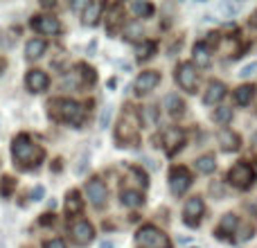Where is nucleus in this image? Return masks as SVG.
<instances>
[{
	"instance_id": "1",
	"label": "nucleus",
	"mask_w": 257,
	"mask_h": 248,
	"mask_svg": "<svg viewBox=\"0 0 257 248\" xmlns=\"http://www.w3.org/2000/svg\"><path fill=\"white\" fill-rule=\"evenodd\" d=\"M12 156H14V160H16L21 167L36 169L41 163H43L45 151H43V147L36 145L27 133H21V136H16L14 138V142H12Z\"/></svg>"
},
{
	"instance_id": "2",
	"label": "nucleus",
	"mask_w": 257,
	"mask_h": 248,
	"mask_svg": "<svg viewBox=\"0 0 257 248\" xmlns=\"http://www.w3.org/2000/svg\"><path fill=\"white\" fill-rule=\"evenodd\" d=\"M50 115L59 122H66L70 127H81L86 117V111L75 99H52L50 102Z\"/></svg>"
},
{
	"instance_id": "3",
	"label": "nucleus",
	"mask_w": 257,
	"mask_h": 248,
	"mask_svg": "<svg viewBox=\"0 0 257 248\" xmlns=\"http://www.w3.org/2000/svg\"><path fill=\"white\" fill-rule=\"evenodd\" d=\"M136 244L140 248H169V237L156 226H142L136 232Z\"/></svg>"
},
{
	"instance_id": "4",
	"label": "nucleus",
	"mask_w": 257,
	"mask_h": 248,
	"mask_svg": "<svg viewBox=\"0 0 257 248\" xmlns=\"http://www.w3.org/2000/svg\"><path fill=\"white\" fill-rule=\"evenodd\" d=\"M70 235L77 246H88L90 241L95 239V228H93V223L86 221V219H77L70 226Z\"/></svg>"
},
{
	"instance_id": "5",
	"label": "nucleus",
	"mask_w": 257,
	"mask_h": 248,
	"mask_svg": "<svg viewBox=\"0 0 257 248\" xmlns=\"http://www.w3.org/2000/svg\"><path fill=\"white\" fill-rule=\"evenodd\" d=\"M176 81H178V86H181L183 90L194 93L196 86H199V72L194 70L192 63H181L178 70H176Z\"/></svg>"
},
{
	"instance_id": "6",
	"label": "nucleus",
	"mask_w": 257,
	"mask_h": 248,
	"mask_svg": "<svg viewBox=\"0 0 257 248\" xmlns=\"http://www.w3.org/2000/svg\"><path fill=\"white\" fill-rule=\"evenodd\" d=\"M228 181H230V185L239 187V190L250 187V183H253V169H250V165H246V163L235 165V167L228 172Z\"/></svg>"
},
{
	"instance_id": "7",
	"label": "nucleus",
	"mask_w": 257,
	"mask_h": 248,
	"mask_svg": "<svg viewBox=\"0 0 257 248\" xmlns=\"http://www.w3.org/2000/svg\"><path fill=\"white\" fill-rule=\"evenodd\" d=\"M190 185H192V174L187 172L185 167H174L172 172H169V190H172L174 194L187 192Z\"/></svg>"
},
{
	"instance_id": "8",
	"label": "nucleus",
	"mask_w": 257,
	"mask_h": 248,
	"mask_svg": "<svg viewBox=\"0 0 257 248\" xmlns=\"http://www.w3.org/2000/svg\"><path fill=\"white\" fill-rule=\"evenodd\" d=\"M86 194H88L90 203H93L95 208H104V205H106L108 190H106V185H104V181H99V178H93V181L86 183Z\"/></svg>"
},
{
	"instance_id": "9",
	"label": "nucleus",
	"mask_w": 257,
	"mask_h": 248,
	"mask_svg": "<svg viewBox=\"0 0 257 248\" xmlns=\"http://www.w3.org/2000/svg\"><path fill=\"white\" fill-rule=\"evenodd\" d=\"M32 27H34L39 34H45V36H54L61 32V23L54 16H45V14H39V16L32 18Z\"/></svg>"
},
{
	"instance_id": "10",
	"label": "nucleus",
	"mask_w": 257,
	"mask_h": 248,
	"mask_svg": "<svg viewBox=\"0 0 257 248\" xmlns=\"http://www.w3.org/2000/svg\"><path fill=\"white\" fill-rule=\"evenodd\" d=\"M160 84V75L156 70H145L140 77L136 79V95H147L149 90H154L156 86Z\"/></svg>"
},
{
	"instance_id": "11",
	"label": "nucleus",
	"mask_w": 257,
	"mask_h": 248,
	"mask_svg": "<svg viewBox=\"0 0 257 248\" xmlns=\"http://www.w3.org/2000/svg\"><path fill=\"white\" fill-rule=\"evenodd\" d=\"M203 210H205V205H203L201 196H194V199L187 201L185 203V223L187 226H196L199 219L203 217Z\"/></svg>"
},
{
	"instance_id": "12",
	"label": "nucleus",
	"mask_w": 257,
	"mask_h": 248,
	"mask_svg": "<svg viewBox=\"0 0 257 248\" xmlns=\"http://www.w3.org/2000/svg\"><path fill=\"white\" fill-rule=\"evenodd\" d=\"M25 84L32 93H43V90H48V86H50V77L45 75L43 70H30L25 77Z\"/></svg>"
},
{
	"instance_id": "13",
	"label": "nucleus",
	"mask_w": 257,
	"mask_h": 248,
	"mask_svg": "<svg viewBox=\"0 0 257 248\" xmlns=\"http://www.w3.org/2000/svg\"><path fill=\"white\" fill-rule=\"evenodd\" d=\"M165 145H167V154L174 156L185 145V131L176 127H169V131H165Z\"/></svg>"
},
{
	"instance_id": "14",
	"label": "nucleus",
	"mask_w": 257,
	"mask_h": 248,
	"mask_svg": "<svg viewBox=\"0 0 257 248\" xmlns=\"http://www.w3.org/2000/svg\"><path fill=\"white\" fill-rule=\"evenodd\" d=\"M128 113H124V117L120 120V124H117V131H115V138L122 142V147H126L128 142H136L138 140V133H136V127H131L128 124Z\"/></svg>"
},
{
	"instance_id": "15",
	"label": "nucleus",
	"mask_w": 257,
	"mask_h": 248,
	"mask_svg": "<svg viewBox=\"0 0 257 248\" xmlns=\"http://www.w3.org/2000/svg\"><path fill=\"white\" fill-rule=\"evenodd\" d=\"M223 95H226V86H223V81L212 79L208 84V90H205V95H203V104H217V102H221Z\"/></svg>"
},
{
	"instance_id": "16",
	"label": "nucleus",
	"mask_w": 257,
	"mask_h": 248,
	"mask_svg": "<svg viewBox=\"0 0 257 248\" xmlns=\"http://www.w3.org/2000/svg\"><path fill=\"white\" fill-rule=\"evenodd\" d=\"M219 142H221L223 151H235V149H239V145H241L239 136H237L235 131H230V129H223V131L219 133Z\"/></svg>"
},
{
	"instance_id": "17",
	"label": "nucleus",
	"mask_w": 257,
	"mask_h": 248,
	"mask_svg": "<svg viewBox=\"0 0 257 248\" xmlns=\"http://www.w3.org/2000/svg\"><path fill=\"white\" fill-rule=\"evenodd\" d=\"M45 48H48V43H45L43 39H32V41H27V45H25V57H27V59H41V57H43V52H45Z\"/></svg>"
},
{
	"instance_id": "18",
	"label": "nucleus",
	"mask_w": 257,
	"mask_h": 248,
	"mask_svg": "<svg viewBox=\"0 0 257 248\" xmlns=\"http://www.w3.org/2000/svg\"><path fill=\"white\" fill-rule=\"evenodd\" d=\"M81 208H84V201H81L79 192H77V190L68 192V196H66V212L72 217V214H79Z\"/></svg>"
},
{
	"instance_id": "19",
	"label": "nucleus",
	"mask_w": 257,
	"mask_h": 248,
	"mask_svg": "<svg viewBox=\"0 0 257 248\" xmlns=\"http://www.w3.org/2000/svg\"><path fill=\"white\" fill-rule=\"evenodd\" d=\"M253 97H255V86H250V84L239 86L235 93V102L241 104V106H248V104L253 102Z\"/></svg>"
},
{
	"instance_id": "20",
	"label": "nucleus",
	"mask_w": 257,
	"mask_h": 248,
	"mask_svg": "<svg viewBox=\"0 0 257 248\" xmlns=\"http://www.w3.org/2000/svg\"><path fill=\"white\" fill-rule=\"evenodd\" d=\"M165 106H167V111L172 113L174 117L183 115V108H185V104H183V99L178 97L176 93H169L167 97H165Z\"/></svg>"
},
{
	"instance_id": "21",
	"label": "nucleus",
	"mask_w": 257,
	"mask_h": 248,
	"mask_svg": "<svg viewBox=\"0 0 257 248\" xmlns=\"http://www.w3.org/2000/svg\"><path fill=\"white\" fill-rule=\"evenodd\" d=\"M102 9H104L102 3H88V7H86V12H84V23L86 25H95L97 18H99V14H102Z\"/></svg>"
},
{
	"instance_id": "22",
	"label": "nucleus",
	"mask_w": 257,
	"mask_h": 248,
	"mask_svg": "<svg viewBox=\"0 0 257 248\" xmlns=\"http://www.w3.org/2000/svg\"><path fill=\"white\" fill-rule=\"evenodd\" d=\"M194 61L199 63L201 68H205L210 63V50L205 43H196L194 45Z\"/></svg>"
},
{
	"instance_id": "23",
	"label": "nucleus",
	"mask_w": 257,
	"mask_h": 248,
	"mask_svg": "<svg viewBox=\"0 0 257 248\" xmlns=\"http://www.w3.org/2000/svg\"><path fill=\"white\" fill-rule=\"evenodd\" d=\"M196 169H199L201 174H212L214 169H217V163H214V156H201L199 160H196Z\"/></svg>"
},
{
	"instance_id": "24",
	"label": "nucleus",
	"mask_w": 257,
	"mask_h": 248,
	"mask_svg": "<svg viewBox=\"0 0 257 248\" xmlns=\"http://www.w3.org/2000/svg\"><path fill=\"white\" fill-rule=\"evenodd\" d=\"M154 52H156V43H151V41H142V43L136 45V57L140 59V61L149 59Z\"/></svg>"
},
{
	"instance_id": "25",
	"label": "nucleus",
	"mask_w": 257,
	"mask_h": 248,
	"mask_svg": "<svg viewBox=\"0 0 257 248\" xmlns=\"http://www.w3.org/2000/svg\"><path fill=\"white\" fill-rule=\"evenodd\" d=\"M122 203H124L126 208H138V205H142V196H140V192L124 190V192H122Z\"/></svg>"
},
{
	"instance_id": "26",
	"label": "nucleus",
	"mask_w": 257,
	"mask_h": 248,
	"mask_svg": "<svg viewBox=\"0 0 257 248\" xmlns=\"http://www.w3.org/2000/svg\"><path fill=\"white\" fill-rule=\"evenodd\" d=\"M131 12L136 14L138 18H147L154 14V5L149 3H131Z\"/></svg>"
},
{
	"instance_id": "27",
	"label": "nucleus",
	"mask_w": 257,
	"mask_h": 248,
	"mask_svg": "<svg viewBox=\"0 0 257 248\" xmlns=\"http://www.w3.org/2000/svg\"><path fill=\"white\" fill-rule=\"evenodd\" d=\"M232 120V111L228 106H219L217 111H214V122L221 124V127H228Z\"/></svg>"
},
{
	"instance_id": "28",
	"label": "nucleus",
	"mask_w": 257,
	"mask_h": 248,
	"mask_svg": "<svg viewBox=\"0 0 257 248\" xmlns=\"http://www.w3.org/2000/svg\"><path fill=\"white\" fill-rule=\"evenodd\" d=\"M237 217L235 214H226V217L221 219V226H219V237H223V232H232L237 228Z\"/></svg>"
},
{
	"instance_id": "29",
	"label": "nucleus",
	"mask_w": 257,
	"mask_h": 248,
	"mask_svg": "<svg viewBox=\"0 0 257 248\" xmlns=\"http://www.w3.org/2000/svg\"><path fill=\"white\" fill-rule=\"evenodd\" d=\"M142 122H145V127L156 124V122H158V111H156L154 106H145V108H142Z\"/></svg>"
},
{
	"instance_id": "30",
	"label": "nucleus",
	"mask_w": 257,
	"mask_h": 248,
	"mask_svg": "<svg viewBox=\"0 0 257 248\" xmlns=\"http://www.w3.org/2000/svg\"><path fill=\"white\" fill-rule=\"evenodd\" d=\"M77 70H81L79 75H81V79H84L86 84H95L97 75H95V70H93L90 66H86V63H79V66H77Z\"/></svg>"
},
{
	"instance_id": "31",
	"label": "nucleus",
	"mask_w": 257,
	"mask_h": 248,
	"mask_svg": "<svg viewBox=\"0 0 257 248\" xmlns=\"http://www.w3.org/2000/svg\"><path fill=\"white\" fill-rule=\"evenodd\" d=\"M217 9L223 14V16H237V14L241 12V7H239V5H232V3H221Z\"/></svg>"
},
{
	"instance_id": "32",
	"label": "nucleus",
	"mask_w": 257,
	"mask_h": 248,
	"mask_svg": "<svg viewBox=\"0 0 257 248\" xmlns=\"http://www.w3.org/2000/svg\"><path fill=\"white\" fill-rule=\"evenodd\" d=\"M14 187H16V181H14L12 176H5L3 183H0V194L3 196H9L14 192Z\"/></svg>"
},
{
	"instance_id": "33",
	"label": "nucleus",
	"mask_w": 257,
	"mask_h": 248,
	"mask_svg": "<svg viewBox=\"0 0 257 248\" xmlns=\"http://www.w3.org/2000/svg\"><path fill=\"white\" fill-rule=\"evenodd\" d=\"M43 248H66V241L59 239V237H54V239H45Z\"/></svg>"
},
{
	"instance_id": "34",
	"label": "nucleus",
	"mask_w": 257,
	"mask_h": 248,
	"mask_svg": "<svg viewBox=\"0 0 257 248\" xmlns=\"http://www.w3.org/2000/svg\"><path fill=\"white\" fill-rule=\"evenodd\" d=\"M108 120H111V106H106V108L102 111V117H99V127L106 129V127H108Z\"/></svg>"
},
{
	"instance_id": "35",
	"label": "nucleus",
	"mask_w": 257,
	"mask_h": 248,
	"mask_svg": "<svg viewBox=\"0 0 257 248\" xmlns=\"http://www.w3.org/2000/svg\"><path fill=\"white\" fill-rule=\"evenodd\" d=\"M255 70H257V61L248 63V66H246V68H241V72H239V75H241V77H250V75H255Z\"/></svg>"
},
{
	"instance_id": "36",
	"label": "nucleus",
	"mask_w": 257,
	"mask_h": 248,
	"mask_svg": "<svg viewBox=\"0 0 257 248\" xmlns=\"http://www.w3.org/2000/svg\"><path fill=\"white\" fill-rule=\"evenodd\" d=\"M41 223H54V214H43Z\"/></svg>"
},
{
	"instance_id": "37",
	"label": "nucleus",
	"mask_w": 257,
	"mask_h": 248,
	"mask_svg": "<svg viewBox=\"0 0 257 248\" xmlns=\"http://www.w3.org/2000/svg\"><path fill=\"white\" fill-rule=\"evenodd\" d=\"M32 196H36L34 201H41V196H43V187L39 185V187H36V190H34V194H32Z\"/></svg>"
},
{
	"instance_id": "38",
	"label": "nucleus",
	"mask_w": 257,
	"mask_h": 248,
	"mask_svg": "<svg viewBox=\"0 0 257 248\" xmlns=\"http://www.w3.org/2000/svg\"><path fill=\"white\" fill-rule=\"evenodd\" d=\"M102 248H113V246H111V241H102Z\"/></svg>"
},
{
	"instance_id": "39",
	"label": "nucleus",
	"mask_w": 257,
	"mask_h": 248,
	"mask_svg": "<svg viewBox=\"0 0 257 248\" xmlns=\"http://www.w3.org/2000/svg\"><path fill=\"white\" fill-rule=\"evenodd\" d=\"M253 27H257V12L253 14Z\"/></svg>"
}]
</instances>
